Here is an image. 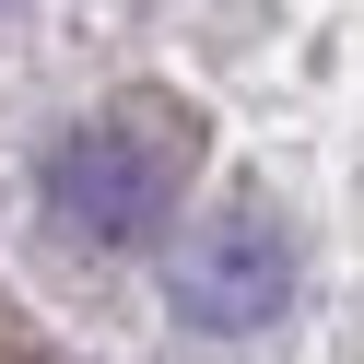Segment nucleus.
<instances>
[{
	"instance_id": "1",
	"label": "nucleus",
	"mask_w": 364,
	"mask_h": 364,
	"mask_svg": "<svg viewBox=\"0 0 364 364\" xmlns=\"http://www.w3.org/2000/svg\"><path fill=\"white\" fill-rule=\"evenodd\" d=\"M200 176V106L176 95H106L82 129H59L48 153V223L71 247H141L176 223V200H188Z\"/></svg>"
},
{
	"instance_id": "2",
	"label": "nucleus",
	"mask_w": 364,
	"mask_h": 364,
	"mask_svg": "<svg viewBox=\"0 0 364 364\" xmlns=\"http://www.w3.org/2000/svg\"><path fill=\"white\" fill-rule=\"evenodd\" d=\"M282 306H294V235H282V212H259V200L200 212L188 247H176V317L212 329V341H247Z\"/></svg>"
},
{
	"instance_id": "3",
	"label": "nucleus",
	"mask_w": 364,
	"mask_h": 364,
	"mask_svg": "<svg viewBox=\"0 0 364 364\" xmlns=\"http://www.w3.org/2000/svg\"><path fill=\"white\" fill-rule=\"evenodd\" d=\"M0 12H24V0H0Z\"/></svg>"
}]
</instances>
